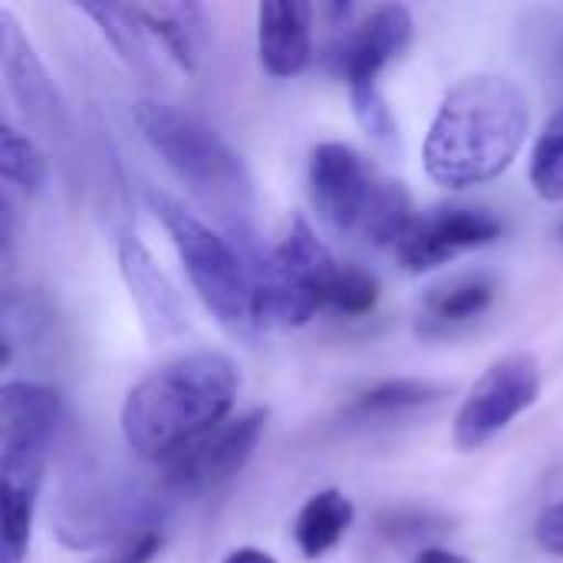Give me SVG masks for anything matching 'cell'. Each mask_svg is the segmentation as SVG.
Listing matches in <instances>:
<instances>
[{"label":"cell","mask_w":563,"mask_h":563,"mask_svg":"<svg viewBox=\"0 0 563 563\" xmlns=\"http://www.w3.org/2000/svg\"><path fill=\"white\" fill-rule=\"evenodd\" d=\"M531 132V99L501 73L459 79L439 102L422 145L426 175L452 191L501 178Z\"/></svg>","instance_id":"6da1fadb"},{"label":"cell","mask_w":563,"mask_h":563,"mask_svg":"<svg viewBox=\"0 0 563 563\" xmlns=\"http://www.w3.org/2000/svg\"><path fill=\"white\" fill-rule=\"evenodd\" d=\"M238 366L214 350L175 356L142 376L119 412L125 445L145 462H168L231 419Z\"/></svg>","instance_id":"7a4b0ae2"},{"label":"cell","mask_w":563,"mask_h":563,"mask_svg":"<svg viewBox=\"0 0 563 563\" xmlns=\"http://www.w3.org/2000/svg\"><path fill=\"white\" fill-rule=\"evenodd\" d=\"M307 188L317 218L333 234L373 247H396L416 218L406 185L376 175L346 142H320L310 152Z\"/></svg>","instance_id":"3957f363"},{"label":"cell","mask_w":563,"mask_h":563,"mask_svg":"<svg viewBox=\"0 0 563 563\" xmlns=\"http://www.w3.org/2000/svg\"><path fill=\"white\" fill-rule=\"evenodd\" d=\"M135 122L152 152L201 205L214 208L228 221V231L244 228V218L254 208L251 172L208 122L155 99H142L135 106Z\"/></svg>","instance_id":"277c9868"},{"label":"cell","mask_w":563,"mask_h":563,"mask_svg":"<svg viewBox=\"0 0 563 563\" xmlns=\"http://www.w3.org/2000/svg\"><path fill=\"white\" fill-rule=\"evenodd\" d=\"M148 205L162 221L208 313L231 333L254 330V284L234 238L214 231L198 214H191L181 201L162 191H148Z\"/></svg>","instance_id":"5b68a950"},{"label":"cell","mask_w":563,"mask_h":563,"mask_svg":"<svg viewBox=\"0 0 563 563\" xmlns=\"http://www.w3.org/2000/svg\"><path fill=\"white\" fill-rule=\"evenodd\" d=\"M412 33H416V20L409 7L379 3L346 30V36L336 43V53H333L336 73L350 86L356 122L376 142L396 139V119L386 106L379 76L386 73L389 63H396L409 49Z\"/></svg>","instance_id":"8992f818"},{"label":"cell","mask_w":563,"mask_h":563,"mask_svg":"<svg viewBox=\"0 0 563 563\" xmlns=\"http://www.w3.org/2000/svg\"><path fill=\"white\" fill-rule=\"evenodd\" d=\"M541 363L534 353H508L498 356L462 399L452 426V439L459 452H478L492 439H498L518 416H525L541 396Z\"/></svg>","instance_id":"52a82bcc"},{"label":"cell","mask_w":563,"mask_h":563,"mask_svg":"<svg viewBox=\"0 0 563 563\" xmlns=\"http://www.w3.org/2000/svg\"><path fill=\"white\" fill-rule=\"evenodd\" d=\"M274 254L300 284L313 290L323 310H336L343 317H363L379 303L383 294L379 280L356 264L336 261L333 251L317 238V231L303 218H294Z\"/></svg>","instance_id":"ba28073f"},{"label":"cell","mask_w":563,"mask_h":563,"mask_svg":"<svg viewBox=\"0 0 563 563\" xmlns=\"http://www.w3.org/2000/svg\"><path fill=\"white\" fill-rule=\"evenodd\" d=\"M59 422V393L46 383L10 379L0 389V475L43 478Z\"/></svg>","instance_id":"9c48e42d"},{"label":"cell","mask_w":563,"mask_h":563,"mask_svg":"<svg viewBox=\"0 0 563 563\" xmlns=\"http://www.w3.org/2000/svg\"><path fill=\"white\" fill-rule=\"evenodd\" d=\"M267 426L264 409H251L241 416H231L188 449H181L175 459L165 462V485L178 495H205L224 482H231L254 455L261 435Z\"/></svg>","instance_id":"30bf717a"},{"label":"cell","mask_w":563,"mask_h":563,"mask_svg":"<svg viewBox=\"0 0 563 563\" xmlns=\"http://www.w3.org/2000/svg\"><path fill=\"white\" fill-rule=\"evenodd\" d=\"M501 238V221L488 208L445 205L426 214H416L399 244L393 247L396 261L409 274H429L468 251L488 247Z\"/></svg>","instance_id":"8fae6325"},{"label":"cell","mask_w":563,"mask_h":563,"mask_svg":"<svg viewBox=\"0 0 563 563\" xmlns=\"http://www.w3.org/2000/svg\"><path fill=\"white\" fill-rule=\"evenodd\" d=\"M0 59H3L7 86L16 96V102L23 106L26 119L40 129H46V135H63L66 132V106L43 66V59L36 56L30 36L23 33V26L16 23V16L7 7L0 10Z\"/></svg>","instance_id":"7c38bea8"},{"label":"cell","mask_w":563,"mask_h":563,"mask_svg":"<svg viewBox=\"0 0 563 563\" xmlns=\"http://www.w3.org/2000/svg\"><path fill=\"white\" fill-rule=\"evenodd\" d=\"M119 271L148 336L152 340L178 336L185 330V303L172 287V280L155 264L152 251L132 234L119 241Z\"/></svg>","instance_id":"4fadbf2b"},{"label":"cell","mask_w":563,"mask_h":563,"mask_svg":"<svg viewBox=\"0 0 563 563\" xmlns=\"http://www.w3.org/2000/svg\"><path fill=\"white\" fill-rule=\"evenodd\" d=\"M257 59L277 76H300L313 59V7L303 0H267L257 7Z\"/></svg>","instance_id":"5bb4252c"},{"label":"cell","mask_w":563,"mask_h":563,"mask_svg":"<svg viewBox=\"0 0 563 563\" xmlns=\"http://www.w3.org/2000/svg\"><path fill=\"white\" fill-rule=\"evenodd\" d=\"M135 16L148 30L152 40L162 43V49L188 73L198 76L208 59L211 26L208 10L191 0H152V3H132Z\"/></svg>","instance_id":"9a60e30c"},{"label":"cell","mask_w":563,"mask_h":563,"mask_svg":"<svg viewBox=\"0 0 563 563\" xmlns=\"http://www.w3.org/2000/svg\"><path fill=\"white\" fill-rule=\"evenodd\" d=\"M498 284L488 274H459L445 284H435L422 300V320L429 330H452L478 320L492 310Z\"/></svg>","instance_id":"2e32d148"},{"label":"cell","mask_w":563,"mask_h":563,"mask_svg":"<svg viewBox=\"0 0 563 563\" xmlns=\"http://www.w3.org/2000/svg\"><path fill=\"white\" fill-rule=\"evenodd\" d=\"M356 508L353 501L336 492V488H323L313 498H307V505L300 508L297 521H294V541L300 548V554L307 561L327 558L353 528Z\"/></svg>","instance_id":"e0dca14e"},{"label":"cell","mask_w":563,"mask_h":563,"mask_svg":"<svg viewBox=\"0 0 563 563\" xmlns=\"http://www.w3.org/2000/svg\"><path fill=\"white\" fill-rule=\"evenodd\" d=\"M445 396L442 383L432 379H386L369 389H363L346 409L343 419L350 422H379V419H399L409 412H419Z\"/></svg>","instance_id":"ac0fdd59"},{"label":"cell","mask_w":563,"mask_h":563,"mask_svg":"<svg viewBox=\"0 0 563 563\" xmlns=\"http://www.w3.org/2000/svg\"><path fill=\"white\" fill-rule=\"evenodd\" d=\"M43 478L0 475V563H23Z\"/></svg>","instance_id":"d6986e66"},{"label":"cell","mask_w":563,"mask_h":563,"mask_svg":"<svg viewBox=\"0 0 563 563\" xmlns=\"http://www.w3.org/2000/svg\"><path fill=\"white\" fill-rule=\"evenodd\" d=\"M79 13H86L99 33L115 46V53L135 66V69H148L152 63V36L142 26V20L135 16L132 3H79Z\"/></svg>","instance_id":"ffe728a7"},{"label":"cell","mask_w":563,"mask_h":563,"mask_svg":"<svg viewBox=\"0 0 563 563\" xmlns=\"http://www.w3.org/2000/svg\"><path fill=\"white\" fill-rule=\"evenodd\" d=\"M0 175H3V188L10 191L16 188L23 195L43 191L49 175L43 148L10 122L0 125Z\"/></svg>","instance_id":"44dd1931"},{"label":"cell","mask_w":563,"mask_h":563,"mask_svg":"<svg viewBox=\"0 0 563 563\" xmlns=\"http://www.w3.org/2000/svg\"><path fill=\"white\" fill-rule=\"evenodd\" d=\"M531 185L544 201H563V109L544 122L531 148Z\"/></svg>","instance_id":"7402d4cb"},{"label":"cell","mask_w":563,"mask_h":563,"mask_svg":"<svg viewBox=\"0 0 563 563\" xmlns=\"http://www.w3.org/2000/svg\"><path fill=\"white\" fill-rule=\"evenodd\" d=\"M449 518L435 515V511H422V508H383L376 515V531L386 541H419L429 538L435 531H445Z\"/></svg>","instance_id":"603a6c76"},{"label":"cell","mask_w":563,"mask_h":563,"mask_svg":"<svg viewBox=\"0 0 563 563\" xmlns=\"http://www.w3.org/2000/svg\"><path fill=\"white\" fill-rule=\"evenodd\" d=\"M158 551H162V534L155 528H139L129 534V541L112 558L99 563H152Z\"/></svg>","instance_id":"cb8c5ba5"},{"label":"cell","mask_w":563,"mask_h":563,"mask_svg":"<svg viewBox=\"0 0 563 563\" xmlns=\"http://www.w3.org/2000/svg\"><path fill=\"white\" fill-rule=\"evenodd\" d=\"M534 541L541 544V551L563 558V498L554 501L534 525Z\"/></svg>","instance_id":"d4e9b609"},{"label":"cell","mask_w":563,"mask_h":563,"mask_svg":"<svg viewBox=\"0 0 563 563\" xmlns=\"http://www.w3.org/2000/svg\"><path fill=\"white\" fill-rule=\"evenodd\" d=\"M412 563H472L468 558H462V554H455V551H445V548H422Z\"/></svg>","instance_id":"484cf974"},{"label":"cell","mask_w":563,"mask_h":563,"mask_svg":"<svg viewBox=\"0 0 563 563\" xmlns=\"http://www.w3.org/2000/svg\"><path fill=\"white\" fill-rule=\"evenodd\" d=\"M221 563H277V558L261 548H234Z\"/></svg>","instance_id":"4316f807"},{"label":"cell","mask_w":563,"mask_h":563,"mask_svg":"<svg viewBox=\"0 0 563 563\" xmlns=\"http://www.w3.org/2000/svg\"><path fill=\"white\" fill-rule=\"evenodd\" d=\"M554 59H558V73H561V82H563V43H558V53H554Z\"/></svg>","instance_id":"83f0119b"},{"label":"cell","mask_w":563,"mask_h":563,"mask_svg":"<svg viewBox=\"0 0 563 563\" xmlns=\"http://www.w3.org/2000/svg\"><path fill=\"white\" fill-rule=\"evenodd\" d=\"M561 238H563V224H561Z\"/></svg>","instance_id":"f1b7e54d"}]
</instances>
